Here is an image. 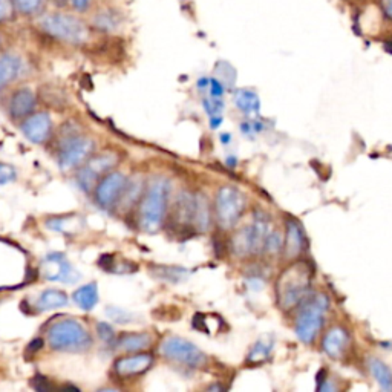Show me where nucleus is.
<instances>
[{"mask_svg":"<svg viewBox=\"0 0 392 392\" xmlns=\"http://www.w3.org/2000/svg\"><path fill=\"white\" fill-rule=\"evenodd\" d=\"M155 276L160 277L161 281L167 282H180L181 279L188 276V272L185 268H178V267H155Z\"/></svg>","mask_w":392,"mask_h":392,"instance_id":"26","label":"nucleus"},{"mask_svg":"<svg viewBox=\"0 0 392 392\" xmlns=\"http://www.w3.org/2000/svg\"><path fill=\"white\" fill-rule=\"evenodd\" d=\"M167 193V184L161 180L152 183L147 189L139 209V226L144 231L155 233L160 230L166 213Z\"/></svg>","mask_w":392,"mask_h":392,"instance_id":"4","label":"nucleus"},{"mask_svg":"<svg viewBox=\"0 0 392 392\" xmlns=\"http://www.w3.org/2000/svg\"><path fill=\"white\" fill-rule=\"evenodd\" d=\"M345 343H347V334H345V331L342 328H333L326 333L322 342V347H323V351L328 354L330 357L338 359L342 356Z\"/></svg>","mask_w":392,"mask_h":392,"instance_id":"19","label":"nucleus"},{"mask_svg":"<svg viewBox=\"0 0 392 392\" xmlns=\"http://www.w3.org/2000/svg\"><path fill=\"white\" fill-rule=\"evenodd\" d=\"M117 155L110 152H103L100 155L89 158L88 163L83 166V169H80L77 175L80 188L85 192H89L92 188H96L103 176L108 175L112 167L117 164Z\"/></svg>","mask_w":392,"mask_h":392,"instance_id":"10","label":"nucleus"},{"mask_svg":"<svg viewBox=\"0 0 392 392\" xmlns=\"http://www.w3.org/2000/svg\"><path fill=\"white\" fill-rule=\"evenodd\" d=\"M328 310V299L323 294H316L299 311L294 331L304 343H311L323 325L325 313Z\"/></svg>","mask_w":392,"mask_h":392,"instance_id":"5","label":"nucleus"},{"mask_svg":"<svg viewBox=\"0 0 392 392\" xmlns=\"http://www.w3.org/2000/svg\"><path fill=\"white\" fill-rule=\"evenodd\" d=\"M264 250L270 255H277L279 251L282 250V238H281V235H279V231H270L268 233Z\"/></svg>","mask_w":392,"mask_h":392,"instance_id":"32","label":"nucleus"},{"mask_svg":"<svg viewBox=\"0 0 392 392\" xmlns=\"http://www.w3.org/2000/svg\"><path fill=\"white\" fill-rule=\"evenodd\" d=\"M310 281L311 272L306 264L299 263L287 268L277 282V297L281 308L292 310L301 304L308 293V288H310Z\"/></svg>","mask_w":392,"mask_h":392,"instance_id":"2","label":"nucleus"},{"mask_svg":"<svg viewBox=\"0 0 392 392\" xmlns=\"http://www.w3.org/2000/svg\"><path fill=\"white\" fill-rule=\"evenodd\" d=\"M68 296L60 290H55V288H50V290H45L39 299H37L35 306L39 311H50L55 310V308H62L68 305Z\"/></svg>","mask_w":392,"mask_h":392,"instance_id":"20","label":"nucleus"},{"mask_svg":"<svg viewBox=\"0 0 392 392\" xmlns=\"http://www.w3.org/2000/svg\"><path fill=\"white\" fill-rule=\"evenodd\" d=\"M270 233V221L263 213H256L253 224L244 227L238 231L231 241V247L235 255L238 256H248L253 253H259L264 250L267 236Z\"/></svg>","mask_w":392,"mask_h":392,"instance_id":"6","label":"nucleus"},{"mask_svg":"<svg viewBox=\"0 0 392 392\" xmlns=\"http://www.w3.org/2000/svg\"><path fill=\"white\" fill-rule=\"evenodd\" d=\"M22 130L30 142L37 144L45 143L50 138L52 130L51 117L46 112H37V114L28 117L23 121Z\"/></svg>","mask_w":392,"mask_h":392,"instance_id":"13","label":"nucleus"},{"mask_svg":"<svg viewBox=\"0 0 392 392\" xmlns=\"http://www.w3.org/2000/svg\"><path fill=\"white\" fill-rule=\"evenodd\" d=\"M106 314H108L109 319L115 321L117 323H129V322H134V321H135L134 317H137L135 314L127 313V311L121 310V308H117V306H108Z\"/></svg>","mask_w":392,"mask_h":392,"instance_id":"31","label":"nucleus"},{"mask_svg":"<svg viewBox=\"0 0 392 392\" xmlns=\"http://www.w3.org/2000/svg\"><path fill=\"white\" fill-rule=\"evenodd\" d=\"M71 6L79 13H85L91 6V0H69Z\"/></svg>","mask_w":392,"mask_h":392,"instance_id":"39","label":"nucleus"},{"mask_svg":"<svg viewBox=\"0 0 392 392\" xmlns=\"http://www.w3.org/2000/svg\"><path fill=\"white\" fill-rule=\"evenodd\" d=\"M80 221L81 218L79 217H62V218H51L46 221V226H48L51 230L64 233V235H68V233H74L77 231V229L80 227Z\"/></svg>","mask_w":392,"mask_h":392,"instance_id":"25","label":"nucleus"},{"mask_svg":"<svg viewBox=\"0 0 392 392\" xmlns=\"http://www.w3.org/2000/svg\"><path fill=\"white\" fill-rule=\"evenodd\" d=\"M74 302H76L81 310L89 311L98 302V288L97 284H88L80 287L79 290L74 293Z\"/></svg>","mask_w":392,"mask_h":392,"instance_id":"23","label":"nucleus"},{"mask_svg":"<svg viewBox=\"0 0 392 392\" xmlns=\"http://www.w3.org/2000/svg\"><path fill=\"white\" fill-rule=\"evenodd\" d=\"M202 105L205 108V110H207V114L210 117H219V114L222 112V108H224V103H222V98H217V97H207L202 100Z\"/></svg>","mask_w":392,"mask_h":392,"instance_id":"33","label":"nucleus"},{"mask_svg":"<svg viewBox=\"0 0 392 392\" xmlns=\"http://www.w3.org/2000/svg\"><path fill=\"white\" fill-rule=\"evenodd\" d=\"M152 343V338L147 333H130L123 334L117 342V347L121 351L135 352L146 350Z\"/></svg>","mask_w":392,"mask_h":392,"instance_id":"18","label":"nucleus"},{"mask_svg":"<svg viewBox=\"0 0 392 392\" xmlns=\"http://www.w3.org/2000/svg\"><path fill=\"white\" fill-rule=\"evenodd\" d=\"M161 354L166 359H171L176 363H181L189 368H200L205 363V354L183 338H167L161 343Z\"/></svg>","mask_w":392,"mask_h":392,"instance_id":"8","label":"nucleus"},{"mask_svg":"<svg viewBox=\"0 0 392 392\" xmlns=\"http://www.w3.org/2000/svg\"><path fill=\"white\" fill-rule=\"evenodd\" d=\"M97 333L100 335V339L105 343L110 345V343L115 342V331L112 330V326L108 325L106 322H100L97 325Z\"/></svg>","mask_w":392,"mask_h":392,"instance_id":"34","label":"nucleus"},{"mask_svg":"<svg viewBox=\"0 0 392 392\" xmlns=\"http://www.w3.org/2000/svg\"><path fill=\"white\" fill-rule=\"evenodd\" d=\"M381 11H384V14L389 18V21H392V0H381Z\"/></svg>","mask_w":392,"mask_h":392,"instance_id":"40","label":"nucleus"},{"mask_svg":"<svg viewBox=\"0 0 392 392\" xmlns=\"http://www.w3.org/2000/svg\"><path fill=\"white\" fill-rule=\"evenodd\" d=\"M195 226L201 231L210 227V205L207 198L201 193L195 196Z\"/></svg>","mask_w":392,"mask_h":392,"instance_id":"24","label":"nucleus"},{"mask_svg":"<svg viewBox=\"0 0 392 392\" xmlns=\"http://www.w3.org/2000/svg\"><path fill=\"white\" fill-rule=\"evenodd\" d=\"M40 26L46 34L52 35L54 39L72 45L85 43L89 37V30L85 22L76 16L64 13L46 14L42 17Z\"/></svg>","mask_w":392,"mask_h":392,"instance_id":"3","label":"nucleus"},{"mask_svg":"<svg viewBox=\"0 0 392 392\" xmlns=\"http://www.w3.org/2000/svg\"><path fill=\"white\" fill-rule=\"evenodd\" d=\"M209 88H210V96H212V97L222 98V96H224V88H226V86H224L218 79H210V85H209Z\"/></svg>","mask_w":392,"mask_h":392,"instance_id":"36","label":"nucleus"},{"mask_svg":"<svg viewBox=\"0 0 392 392\" xmlns=\"http://www.w3.org/2000/svg\"><path fill=\"white\" fill-rule=\"evenodd\" d=\"M221 121H222L221 117H212V125H210V126H212L213 129H217V127H219Z\"/></svg>","mask_w":392,"mask_h":392,"instance_id":"41","label":"nucleus"},{"mask_svg":"<svg viewBox=\"0 0 392 392\" xmlns=\"http://www.w3.org/2000/svg\"><path fill=\"white\" fill-rule=\"evenodd\" d=\"M304 233L301 226L296 221H288L287 222V238H285V253L290 259L297 258L304 250Z\"/></svg>","mask_w":392,"mask_h":392,"instance_id":"16","label":"nucleus"},{"mask_svg":"<svg viewBox=\"0 0 392 392\" xmlns=\"http://www.w3.org/2000/svg\"><path fill=\"white\" fill-rule=\"evenodd\" d=\"M222 142H224V143H226V142H230V137H229V134H222Z\"/></svg>","mask_w":392,"mask_h":392,"instance_id":"42","label":"nucleus"},{"mask_svg":"<svg viewBox=\"0 0 392 392\" xmlns=\"http://www.w3.org/2000/svg\"><path fill=\"white\" fill-rule=\"evenodd\" d=\"M139 193H142V183H139V181L138 183L137 181L129 183V184H126L125 192H123V195H121V198L117 204L125 205V207L127 209V207H130V205H132L134 201L138 200Z\"/></svg>","mask_w":392,"mask_h":392,"instance_id":"29","label":"nucleus"},{"mask_svg":"<svg viewBox=\"0 0 392 392\" xmlns=\"http://www.w3.org/2000/svg\"><path fill=\"white\" fill-rule=\"evenodd\" d=\"M368 367L371 376L374 377L377 385L384 391H392V372L388 368V365H385L381 360L372 357L368 362Z\"/></svg>","mask_w":392,"mask_h":392,"instance_id":"22","label":"nucleus"},{"mask_svg":"<svg viewBox=\"0 0 392 392\" xmlns=\"http://www.w3.org/2000/svg\"><path fill=\"white\" fill-rule=\"evenodd\" d=\"M14 4L13 0H0V22L8 21L13 14Z\"/></svg>","mask_w":392,"mask_h":392,"instance_id":"35","label":"nucleus"},{"mask_svg":"<svg viewBox=\"0 0 392 392\" xmlns=\"http://www.w3.org/2000/svg\"><path fill=\"white\" fill-rule=\"evenodd\" d=\"M14 178V171L9 166L0 164V184H5Z\"/></svg>","mask_w":392,"mask_h":392,"instance_id":"38","label":"nucleus"},{"mask_svg":"<svg viewBox=\"0 0 392 392\" xmlns=\"http://www.w3.org/2000/svg\"><path fill=\"white\" fill-rule=\"evenodd\" d=\"M117 25H118V18L110 11H103L96 17V26L100 28V30H103V31L115 30Z\"/></svg>","mask_w":392,"mask_h":392,"instance_id":"30","label":"nucleus"},{"mask_svg":"<svg viewBox=\"0 0 392 392\" xmlns=\"http://www.w3.org/2000/svg\"><path fill=\"white\" fill-rule=\"evenodd\" d=\"M272 348H273L272 342H263V340L256 342V345L251 348V351L248 354L247 362L248 363H260V362L267 360L270 352H272Z\"/></svg>","mask_w":392,"mask_h":392,"instance_id":"27","label":"nucleus"},{"mask_svg":"<svg viewBox=\"0 0 392 392\" xmlns=\"http://www.w3.org/2000/svg\"><path fill=\"white\" fill-rule=\"evenodd\" d=\"M154 357L151 354H135V356L120 357L115 362V372L121 377H130L143 374L149 368L152 367Z\"/></svg>","mask_w":392,"mask_h":392,"instance_id":"14","label":"nucleus"},{"mask_svg":"<svg viewBox=\"0 0 392 392\" xmlns=\"http://www.w3.org/2000/svg\"><path fill=\"white\" fill-rule=\"evenodd\" d=\"M217 217L222 229H231L242 217L246 209V198L238 189L231 185H224L217 195Z\"/></svg>","mask_w":392,"mask_h":392,"instance_id":"7","label":"nucleus"},{"mask_svg":"<svg viewBox=\"0 0 392 392\" xmlns=\"http://www.w3.org/2000/svg\"><path fill=\"white\" fill-rule=\"evenodd\" d=\"M0 43H2V39H0Z\"/></svg>","mask_w":392,"mask_h":392,"instance_id":"43","label":"nucleus"},{"mask_svg":"<svg viewBox=\"0 0 392 392\" xmlns=\"http://www.w3.org/2000/svg\"><path fill=\"white\" fill-rule=\"evenodd\" d=\"M48 343L52 350L81 352L92 347V338L89 331L80 322L72 319H63L55 322L48 330Z\"/></svg>","mask_w":392,"mask_h":392,"instance_id":"1","label":"nucleus"},{"mask_svg":"<svg viewBox=\"0 0 392 392\" xmlns=\"http://www.w3.org/2000/svg\"><path fill=\"white\" fill-rule=\"evenodd\" d=\"M22 72V60L14 54H0V88L11 83Z\"/></svg>","mask_w":392,"mask_h":392,"instance_id":"17","label":"nucleus"},{"mask_svg":"<svg viewBox=\"0 0 392 392\" xmlns=\"http://www.w3.org/2000/svg\"><path fill=\"white\" fill-rule=\"evenodd\" d=\"M33 388L35 391H39V392H46V391H51L52 389V386L48 384V380H46L42 376H35L33 379Z\"/></svg>","mask_w":392,"mask_h":392,"instance_id":"37","label":"nucleus"},{"mask_svg":"<svg viewBox=\"0 0 392 392\" xmlns=\"http://www.w3.org/2000/svg\"><path fill=\"white\" fill-rule=\"evenodd\" d=\"M126 184L127 178L121 172H110L105 175L97 184L96 189L97 202L105 209L115 205L120 201L121 195H123Z\"/></svg>","mask_w":392,"mask_h":392,"instance_id":"12","label":"nucleus"},{"mask_svg":"<svg viewBox=\"0 0 392 392\" xmlns=\"http://www.w3.org/2000/svg\"><path fill=\"white\" fill-rule=\"evenodd\" d=\"M14 8L25 16H34L40 13L45 5V0H13Z\"/></svg>","mask_w":392,"mask_h":392,"instance_id":"28","label":"nucleus"},{"mask_svg":"<svg viewBox=\"0 0 392 392\" xmlns=\"http://www.w3.org/2000/svg\"><path fill=\"white\" fill-rule=\"evenodd\" d=\"M235 105L241 112H244L247 115H256L260 108V101L259 97L255 91L250 89H238L235 92Z\"/></svg>","mask_w":392,"mask_h":392,"instance_id":"21","label":"nucleus"},{"mask_svg":"<svg viewBox=\"0 0 392 392\" xmlns=\"http://www.w3.org/2000/svg\"><path fill=\"white\" fill-rule=\"evenodd\" d=\"M94 151V142L83 135H72L64 139L60 147L59 164L62 171L76 169L80 164L88 161L89 155Z\"/></svg>","mask_w":392,"mask_h":392,"instance_id":"9","label":"nucleus"},{"mask_svg":"<svg viewBox=\"0 0 392 392\" xmlns=\"http://www.w3.org/2000/svg\"><path fill=\"white\" fill-rule=\"evenodd\" d=\"M43 276L48 281L76 284L81 279V275L74 268L63 253H51L43 259L42 263Z\"/></svg>","mask_w":392,"mask_h":392,"instance_id":"11","label":"nucleus"},{"mask_svg":"<svg viewBox=\"0 0 392 392\" xmlns=\"http://www.w3.org/2000/svg\"><path fill=\"white\" fill-rule=\"evenodd\" d=\"M35 106V97L34 92L28 88H22L14 92V96L9 101V112L14 118L26 117L30 112H33Z\"/></svg>","mask_w":392,"mask_h":392,"instance_id":"15","label":"nucleus"}]
</instances>
